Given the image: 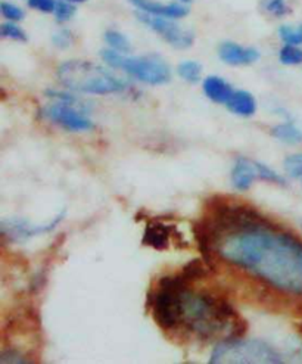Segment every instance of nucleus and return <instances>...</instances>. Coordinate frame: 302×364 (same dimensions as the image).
Wrapping results in <instances>:
<instances>
[{
	"mask_svg": "<svg viewBox=\"0 0 302 364\" xmlns=\"http://www.w3.org/2000/svg\"><path fill=\"white\" fill-rule=\"evenodd\" d=\"M215 254L271 288L302 296V240L277 226L233 232L218 240Z\"/></svg>",
	"mask_w": 302,
	"mask_h": 364,
	"instance_id": "obj_1",
	"label": "nucleus"
},
{
	"mask_svg": "<svg viewBox=\"0 0 302 364\" xmlns=\"http://www.w3.org/2000/svg\"><path fill=\"white\" fill-rule=\"evenodd\" d=\"M181 329L196 335L200 341H211L225 335L244 338L249 326L226 296L212 292H195L190 287L183 296Z\"/></svg>",
	"mask_w": 302,
	"mask_h": 364,
	"instance_id": "obj_2",
	"label": "nucleus"
},
{
	"mask_svg": "<svg viewBox=\"0 0 302 364\" xmlns=\"http://www.w3.org/2000/svg\"><path fill=\"white\" fill-rule=\"evenodd\" d=\"M192 287L180 273L159 277L149 294L148 306L152 318L164 332H176L183 323V296Z\"/></svg>",
	"mask_w": 302,
	"mask_h": 364,
	"instance_id": "obj_3",
	"label": "nucleus"
},
{
	"mask_svg": "<svg viewBox=\"0 0 302 364\" xmlns=\"http://www.w3.org/2000/svg\"><path fill=\"white\" fill-rule=\"evenodd\" d=\"M56 75L60 85L78 93L114 95L129 87L124 80L118 78L107 68L82 59H72L60 64Z\"/></svg>",
	"mask_w": 302,
	"mask_h": 364,
	"instance_id": "obj_4",
	"label": "nucleus"
},
{
	"mask_svg": "<svg viewBox=\"0 0 302 364\" xmlns=\"http://www.w3.org/2000/svg\"><path fill=\"white\" fill-rule=\"evenodd\" d=\"M210 363L212 364H280L281 354L258 339L227 338L214 347Z\"/></svg>",
	"mask_w": 302,
	"mask_h": 364,
	"instance_id": "obj_5",
	"label": "nucleus"
},
{
	"mask_svg": "<svg viewBox=\"0 0 302 364\" xmlns=\"http://www.w3.org/2000/svg\"><path fill=\"white\" fill-rule=\"evenodd\" d=\"M42 112L50 123L71 133H85L95 129V123L89 118L90 108L86 102L71 104L52 100L49 105L42 109Z\"/></svg>",
	"mask_w": 302,
	"mask_h": 364,
	"instance_id": "obj_6",
	"label": "nucleus"
},
{
	"mask_svg": "<svg viewBox=\"0 0 302 364\" xmlns=\"http://www.w3.org/2000/svg\"><path fill=\"white\" fill-rule=\"evenodd\" d=\"M119 70L126 71L139 82L149 86L167 85L171 80V70L159 56H123Z\"/></svg>",
	"mask_w": 302,
	"mask_h": 364,
	"instance_id": "obj_7",
	"label": "nucleus"
},
{
	"mask_svg": "<svg viewBox=\"0 0 302 364\" xmlns=\"http://www.w3.org/2000/svg\"><path fill=\"white\" fill-rule=\"evenodd\" d=\"M137 19L156 34L163 37L166 42L173 46L174 49H188L193 45L195 36L190 30H186L177 24V19L164 18V16H155L145 12H137Z\"/></svg>",
	"mask_w": 302,
	"mask_h": 364,
	"instance_id": "obj_8",
	"label": "nucleus"
},
{
	"mask_svg": "<svg viewBox=\"0 0 302 364\" xmlns=\"http://www.w3.org/2000/svg\"><path fill=\"white\" fill-rule=\"evenodd\" d=\"M64 218H65V211L59 213L49 221V223H43V225H33L30 220L19 218V217L4 218L2 225H0V232H2V237L5 240L26 242L36 236L55 230L60 223H63Z\"/></svg>",
	"mask_w": 302,
	"mask_h": 364,
	"instance_id": "obj_9",
	"label": "nucleus"
},
{
	"mask_svg": "<svg viewBox=\"0 0 302 364\" xmlns=\"http://www.w3.org/2000/svg\"><path fill=\"white\" fill-rule=\"evenodd\" d=\"M178 230L176 226L167 225L161 220H151L145 228L142 244L156 251H166L170 248V240L177 237Z\"/></svg>",
	"mask_w": 302,
	"mask_h": 364,
	"instance_id": "obj_10",
	"label": "nucleus"
},
{
	"mask_svg": "<svg viewBox=\"0 0 302 364\" xmlns=\"http://www.w3.org/2000/svg\"><path fill=\"white\" fill-rule=\"evenodd\" d=\"M218 56L227 65L242 67L257 63L259 59V52L255 48H245L234 42H225L218 48Z\"/></svg>",
	"mask_w": 302,
	"mask_h": 364,
	"instance_id": "obj_11",
	"label": "nucleus"
},
{
	"mask_svg": "<svg viewBox=\"0 0 302 364\" xmlns=\"http://www.w3.org/2000/svg\"><path fill=\"white\" fill-rule=\"evenodd\" d=\"M129 2L140 12L151 14L155 16H164L171 19H181L189 14V8L185 4H161L156 0H129Z\"/></svg>",
	"mask_w": 302,
	"mask_h": 364,
	"instance_id": "obj_12",
	"label": "nucleus"
},
{
	"mask_svg": "<svg viewBox=\"0 0 302 364\" xmlns=\"http://www.w3.org/2000/svg\"><path fill=\"white\" fill-rule=\"evenodd\" d=\"M232 186L239 192H247L258 178V170L255 161H251L244 156H237L234 166L232 168Z\"/></svg>",
	"mask_w": 302,
	"mask_h": 364,
	"instance_id": "obj_13",
	"label": "nucleus"
},
{
	"mask_svg": "<svg viewBox=\"0 0 302 364\" xmlns=\"http://www.w3.org/2000/svg\"><path fill=\"white\" fill-rule=\"evenodd\" d=\"M204 93L207 97L215 104H227L232 95L234 93V89L229 82H226L225 78L217 77V75H210L204 80L203 83Z\"/></svg>",
	"mask_w": 302,
	"mask_h": 364,
	"instance_id": "obj_14",
	"label": "nucleus"
},
{
	"mask_svg": "<svg viewBox=\"0 0 302 364\" xmlns=\"http://www.w3.org/2000/svg\"><path fill=\"white\" fill-rule=\"evenodd\" d=\"M226 108L232 114L249 118L257 112V100L254 95L247 90H234L229 102L226 104Z\"/></svg>",
	"mask_w": 302,
	"mask_h": 364,
	"instance_id": "obj_15",
	"label": "nucleus"
},
{
	"mask_svg": "<svg viewBox=\"0 0 302 364\" xmlns=\"http://www.w3.org/2000/svg\"><path fill=\"white\" fill-rule=\"evenodd\" d=\"M271 136L281 144L298 145L302 144V129H299L292 119H286L284 123L276 124L270 130Z\"/></svg>",
	"mask_w": 302,
	"mask_h": 364,
	"instance_id": "obj_16",
	"label": "nucleus"
},
{
	"mask_svg": "<svg viewBox=\"0 0 302 364\" xmlns=\"http://www.w3.org/2000/svg\"><path fill=\"white\" fill-rule=\"evenodd\" d=\"M181 276H183L189 283H195L198 280H203L208 277L212 273V264L208 262L204 257L203 258H196L192 259L190 262H186V264L181 267L178 272Z\"/></svg>",
	"mask_w": 302,
	"mask_h": 364,
	"instance_id": "obj_17",
	"label": "nucleus"
},
{
	"mask_svg": "<svg viewBox=\"0 0 302 364\" xmlns=\"http://www.w3.org/2000/svg\"><path fill=\"white\" fill-rule=\"evenodd\" d=\"M177 74L188 83L196 85L200 82V75H203V65L196 60H183L177 67Z\"/></svg>",
	"mask_w": 302,
	"mask_h": 364,
	"instance_id": "obj_18",
	"label": "nucleus"
},
{
	"mask_svg": "<svg viewBox=\"0 0 302 364\" xmlns=\"http://www.w3.org/2000/svg\"><path fill=\"white\" fill-rule=\"evenodd\" d=\"M104 37H105V42L108 43V46L111 49H115V50H118L121 53L130 52V49H131L130 42H129V38L123 33H119L117 30H108Z\"/></svg>",
	"mask_w": 302,
	"mask_h": 364,
	"instance_id": "obj_19",
	"label": "nucleus"
},
{
	"mask_svg": "<svg viewBox=\"0 0 302 364\" xmlns=\"http://www.w3.org/2000/svg\"><path fill=\"white\" fill-rule=\"evenodd\" d=\"M279 59L284 65H301L302 49L295 45H285L279 52Z\"/></svg>",
	"mask_w": 302,
	"mask_h": 364,
	"instance_id": "obj_20",
	"label": "nucleus"
},
{
	"mask_svg": "<svg viewBox=\"0 0 302 364\" xmlns=\"http://www.w3.org/2000/svg\"><path fill=\"white\" fill-rule=\"evenodd\" d=\"M279 37L284 40L286 45H302V24L299 26H281L279 28Z\"/></svg>",
	"mask_w": 302,
	"mask_h": 364,
	"instance_id": "obj_21",
	"label": "nucleus"
},
{
	"mask_svg": "<svg viewBox=\"0 0 302 364\" xmlns=\"http://www.w3.org/2000/svg\"><path fill=\"white\" fill-rule=\"evenodd\" d=\"M255 164H257L259 180L269 181V183H274V185H279V186H286L285 178L281 177L277 171H274L273 168H270L269 166H266L263 163H258V161H255Z\"/></svg>",
	"mask_w": 302,
	"mask_h": 364,
	"instance_id": "obj_22",
	"label": "nucleus"
},
{
	"mask_svg": "<svg viewBox=\"0 0 302 364\" xmlns=\"http://www.w3.org/2000/svg\"><path fill=\"white\" fill-rule=\"evenodd\" d=\"M0 34H2V37L5 38L15 40V42H27L26 31L16 23H12V21H6L0 26Z\"/></svg>",
	"mask_w": 302,
	"mask_h": 364,
	"instance_id": "obj_23",
	"label": "nucleus"
},
{
	"mask_svg": "<svg viewBox=\"0 0 302 364\" xmlns=\"http://www.w3.org/2000/svg\"><path fill=\"white\" fill-rule=\"evenodd\" d=\"M75 12H77V8L74 6V4L67 2V0H59L53 11L58 23H68L70 19L75 15Z\"/></svg>",
	"mask_w": 302,
	"mask_h": 364,
	"instance_id": "obj_24",
	"label": "nucleus"
},
{
	"mask_svg": "<svg viewBox=\"0 0 302 364\" xmlns=\"http://www.w3.org/2000/svg\"><path fill=\"white\" fill-rule=\"evenodd\" d=\"M284 167H285V171L289 174V177L292 178L302 177V154L289 155L285 159Z\"/></svg>",
	"mask_w": 302,
	"mask_h": 364,
	"instance_id": "obj_25",
	"label": "nucleus"
},
{
	"mask_svg": "<svg viewBox=\"0 0 302 364\" xmlns=\"http://www.w3.org/2000/svg\"><path fill=\"white\" fill-rule=\"evenodd\" d=\"M0 12H2L5 19H8V21H12V23L21 21V19H24V16H26V14L21 8L15 4H11V2H2V5H0Z\"/></svg>",
	"mask_w": 302,
	"mask_h": 364,
	"instance_id": "obj_26",
	"label": "nucleus"
},
{
	"mask_svg": "<svg viewBox=\"0 0 302 364\" xmlns=\"http://www.w3.org/2000/svg\"><path fill=\"white\" fill-rule=\"evenodd\" d=\"M263 6L269 14L277 18H281L289 14V6L286 4V0H264Z\"/></svg>",
	"mask_w": 302,
	"mask_h": 364,
	"instance_id": "obj_27",
	"label": "nucleus"
},
{
	"mask_svg": "<svg viewBox=\"0 0 302 364\" xmlns=\"http://www.w3.org/2000/svg\"><path fill=\"white\" fill-rule=\"evenodd\" d=\"M52 42L58 49H67L72 43V34L70 30H59L53 34Z\"/></svg>",
	"mask_w": 302,
	"mask_h": 364,
	"instance_id": "obj_28",
	"label": "nucleus"
},
{
	"mask_svg": "<svg viewBox=\"0 0 302 364\" xmlns=\"http://www.w3.org/2000/svg\"><path fill=\"white\" fill-rule=\"evenodd\" d=\"M27 4L31 9L40 11L43 14H53L56 8V0H27Z\"/></svg>",
	"mask_w": 302,
	"mask_h": 364,
	"instance_id": "obj_29",
	"label": "nucleus"
},
{
	"mask_svg": "<svg viewBox=\"0 0 302 364\" xmlns=\"http://www.w3.org/2000/svg\"><path fill=\"white\" fill-rule=\"evenodd\" d=\"M28 360L26 358V355L18 351V350H4L2 354H0V363H27Z\"/></svg>",
	"mask_w": 302,
	"mask_h": 364,
	"instance_id": "obj_30",
	"label": "nucleus"
},
{
	"mask_svg": "<svg viewBox=\"0 0 302 364\" xmlns=\"http://www.w3.org/2000/svg\"><path fill=\"white\" fill-rule=\"evenodd\" d=\"M67 2H71V4H83V2H86V0H67Z\"/></svg>",
	"mask_w": 302,
	"mask_h": 364,
	"instance_id": "obj_31",
	"label": "nucleus"
},
{
	"mask_svg": "<svg viewBox=\"0 0 302 364\" xmlns=\"http://www.w3.org/2000/svg\"><path fill=\"white\" fill-rule=\"evenodd\" d=\"M178 2H180V4H185V5H188V4H190V2H192V0H178Z\"/></svg>",
	"mask_w": 302,
	"mask_h": 364,
	"instance_id": "obj_32",
	"label": "nucleus"
},
{
	"mask_svg": "<svg viewBox=\"0 0 302 364\" xmlns=\"http://www.w3.org/2000/svg\"><path fill=\"white\" fill-rule=\"evenodd\" d=\"M298 329H299V333L302 335V323H301V325H298Z\"/></svg>",
	"mask_w": 302,
	"mask_h": 364,
	"instance_id": "obj_33",
	"label": "nucleus"
}]
</instances>
